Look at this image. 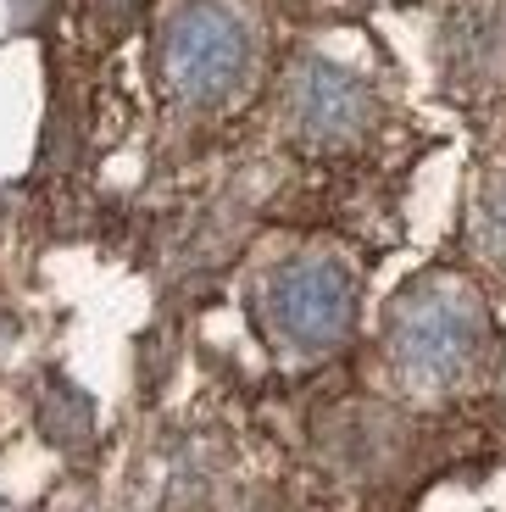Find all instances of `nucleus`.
<instances>
[{"label":"nucleus","instance_id":"5","mask_svg":"<svg viewBox=\"0 0 506 512\" xmlns=\"http://www.w3.org/2000/svg\"><path fill=\"white\" fill-rule=\"evenodd\" d=\"M445 62L456 84L506 78V6H462L445 28Z\"/></svg>","mask_w":506,"mask_h":512},{"label":"nucleus","instance_id":"3","mask_svg":"<svg viewBox=\"0 0 506 512\" xmlns=\"http://www.w3.org/2000/svg\"><path fill=\"white\" fill-rule=\"evenodd\" d=\"M256 323L284 357H329L356 329V273L334 251H295L256 284Z\"/></svg>","mask_w":506,"mask_h":512},{"label":"nucleus","instance_id":"10","mask_svg":"<svg viewBox=\"0 0 506 512\" xmlns=\"http://www.w3.org/2000/svg\"><path fill=\"white\" fill-rule=\"evenodd\" d=\"M495 390H501V401H506V351H501V368H495Z\"/></svg>","mask_w":506,"mask_h":512},{"label":"nucleus","instance_id":"2","mask_svg":"<svg viewBox=\"0 0 506 512\" xmlns=\"http://www.w3.org/2000/svg\"><path fill=\"white\" fill-rule=\"evenodd\" d=\"M262 34L240 0H173L156 23L151 67L190 112H217L256 78Z\"/></svg>","mask_w":506,"mask_h":512},{"label":"nucleus","instance_id":"1","mask_svg":"<svg viewBox=\"0 0 506 512\" xmlns=\"http://www.w3.org/2000/svg\"><path fill=\"white\" fill-rule=\"evenodd\" d=\"M490 312L479 290L456 273H423L384 312V357L406 390L445 396L484 362Z\"/></svg>","mask_w":506,"mask_h":512},{"label":"nucleus","instance_id":"9","mask_svg":"<svg viewBox=\"0 0 506 512\" xmlns=\"http://www.w3.org/2000/svg\"><path fill=\"white\" fill-rule=\"evenodd\" d=\"M12 12H17V28H39L45 12H51V0H12Z\"/></svg>","mask_w":506,"mask_h":512},{"label":"nucleus","instance_id":"8","mask_svg":"<svg viewBox=\"0 0 506 512\" xmlns=\"http://www.w3.org/2000/svg\"><path fill=\"white\" fill-rule=\"evenodd\" d=\"M145 0H89V23H95V34L101 39H123L128 28L140 23Z\"/></svg>","mask_w":506,"mask_h":512},{"label":"nucleus","instance_id":"4","mask_svg":"<svg viewBox=\"0 0 506 512\" xmlns=\"http://www.w3.org/2000/svg\"><path fill=\"white\" fill-rule=\"evenodd\" d=\"M284 123L312 151H351L379 123V95L351 67L329 62V56H306L284 84Z\"/></svg>","mask_w":506,"mask_h":512},{"label":"nucleus","instance_id":"7","mask_svg":"<svg viewBox=\"0 0 506 512\" xmlns=\"http://www.w3.org/2000/svg\"><path fill=\"white\" fill-rule=\"evenodd\" d=\"M468 234H473V251H479L490 268H506V167L479 184Z\"/></svg>","mask_w":506,"mask_h":512},{"label":"nucleus","instance_id":"6","mask_svg":"<svg viewBox=\"0 0 506 512\" xmlns=\"http://www.w3.org/2000/svg\"><path fill=\"white\" fill-rule=\"evenodd\" d=\"M39 435L62 451H84L95 440V407H89V396L78 384H67V379L45 384V396H39Z\"/></svg>","mask_w":506,"mask_h":512}]
</instances>
